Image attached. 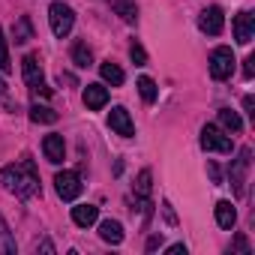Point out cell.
Segmentation results:
<instances>
[{
    "mask_svg": "<svg viewBox=\"0 0 255 255\" xmlns=\"http://www.w3.org/2000/svg\"><path fill=\"white\" fill-rule=\"evenodd\" d=\"M30 120H33V123H54V120H57V111L36 102V105H30Z\"/></svg>",
    "mask_w": 255,
    "mask_h": 255,
    "instance_id": "21",
    "label": "cell"
},
{
    "mask_svg": "<svg viewBox=\"0 0 255 255\" xmlns=\"http://www.w3.org/2000/svg\"><path fill=\"white\" fill-rule=\"evenodd\" d=\"M108 126H111L117 135H123V138H132V135H135V123H132L129 111H126L123 105H114V108H111V114H108Z\"/></svg>",
    "mask_w": 255,
    "mask_h": 255,
    "instance_id": "7",
    "label": "cell"
},
{
    "mask_svg": "<svg viewBox=\"0 0 255 255\" xmlns=\"http://www.w3.org/2000/svg\"><path fill=\"white\" fill-rule=\"evenodd\" d=\"M48 24H51V33L57 39H66L72 33V24H75V12L66 6V3H51L48 9Z\"/></svg>",
    "mask_w": 255,
    "mask_h": 255,
    "instance_id": "2",
    "label": "cell"
},
{
    "mask_svg": "<svg viewBox=\"0 0 255 255\" xmlns=\"http://www.w3.org/2000/svg\"><path fill=\"white\" fill-rule=\"evenodd\" d=\"M252 36H255V15H252V12H240V15L234 18V39H237L240 45H249Z\"/></svg>",
    "mask_w": 255,
    "mask_h": 255,
    "instance_id": "9",
    "label": "cell"
},
{
    "mask_svg": "<svg viewBox=\"0 0 255 255\" xmlns=\"http://www.w3.org/2000/svg\"><path fill=\"white\" fill-rule=\"evenodd\" d=\"M36 249H42V252H54V246H51L48 240H42V243H36Z\"/></svg>",
    "mask_w": 255,
    "mask_h": 255,
    "instance_id": "31",
    "label": "cell"
},
{
    "mask_svg": "<svg viewBox=\"0 0 255 255\" xmlns=\"http://www.w3.org/2000/svg\"><path fill=\"white\" fill-rule=\"evenodd\" d=\"M0 72H12V63H9V45H6L3 27H0Z\"/></svg>",
    "mask_w": 255,
    "mask_h": 255,
    "instance_id": "24",
    "label": "cell"
},
{
    "mask_svg": "<svg viewBox=\"0 0 255 255\" xmlns=\"http://www.w3.org/2000/svg\"><path fill=\"white\" fill-rule=\"evenodd\" d=\"M21 72H24V81L30 90H39L42 87V66H39V57L36 54H27L21 60Z\"/></svg>",
    "mask_w": 255,
    "mask_h": 255,
    "instance_id": "10",
    "label": "cell"
},
{
    "mask_svg": "<svg viewBox=\"0 0 255 255\" xmlns=\"http://www.w3.org/2000/svg\"><path fill=\"white\" fill-rule=\"evenodd\" d=\"M198 27H201L207 36H219L222 27H225V15H222V9H219V6H207V9L198 15Z\"/></svg>",
    "mask_w": 255,
    "mask_h": 255,
    "instance_id": "8",
    "label": "cell"
},
{
    "mask_svg": "<svg viewBox=\"0 0 255 255\" xmlns=\"http://www.w3.org/2000/svg\"><path fill=\"white\" fill-rule=\"evenodd\" d=\"M42 150H45V159H48V162L60 165V162H63V156H66V144H63V135H57V132L45 135V141H42Z\"/></svg>",
    "mask_w": 255,
    "mask_h": 255,
    "instance_id": "11",
    "label": "cell"
},
{
    "mask_svg": "<svg viewBox=\"0 0 255 255\" xmlns=\"http://www.w3.org/2000/svg\"><path fill=\"white\" fill-rule=\"evenodd\" d=\"M96 219H99V207H93V204H78V207H72V222H75V225L90 228Z\"/></svg>",
    "mask_w": 255,
    "mask_h": 255,
    "instance_id": "13",
    "label": "cell"
},
{
    "mask_svg": "<svg viewBox=\"0 0 255 255\" xmlns=\"http://www.w3.org/2000/svg\"><path fill=\"white\" fill-rule=\"evenodd\" d=\"M210 177H213V183H219V180H222V177H219V168H216V165H210Z\"/></svg>",
    "mask_w": 255,
    "mask_h": 255,
    "instance_id": "32",
    "label": "cell"
},
{
    "mask_svg": "<svg viewBox=\"0 0 255 255\" xmlns=\"http://www.w3.org/2000/svg\"><path fill=\"white\" fill-rule=\"evenodd\" d=\"M12 39H15L18 45L33 39V24H30V18H27V15H21V18L15 21V27H12Z\"/></svg>",
    "mask_w": 255,
    "mask_h": 255,
    "instance_id": "16",
    "label": "cell"
},
{
    "mask_svg": "<svg viewBox=\"0 0 255 255\" xmlns=\"http://www.w3.org/2000/svg\"><path fill=\"white\" fill-rule=\"evenodd\" d=\"M249 165H252V150H249V147H243V150L237 153V159L231 162V171H228V177H231V186H234V195H237V198L246 192Z\"/></svg>",
    "mask_w": 255,
    "mask_h": 255,
    "instance_id": "3",
    "label": "cell"
},
{
    "mask_svg": "<svg viewBox=\"0 0 255 255\" xmlns=\"http://www.w3.org/2000/svg\"><path fill=\"white\" fill-rule=\"evenodd\" d=\"M231 72H234V51L228 45L213 48V54H210V75L216 81H225V78H231Z\"/></svg>",
    "mask_w": 255,
    "mask_h": 255,
    "instance_id": "4",
    "label": "cell"
},
{
    "mask_svg": "<svg viewBox=\"0 0 255 255\" xmlns=\"http://www.w3.org/2000/svg\"><path fill=\"white\" fill-rule=\"evenodd\" d=\"M114 12H117L126 24H135V21H138V9H135V3H129V0H114Z\"/></svg>",
    "mask_w": 255,
    "mask_h": 255,
    "instance_id": "18",
    "label": "cell"
},
{
    "mask_svg": "<svg viewBox=\"0 0 255 255\" xmlns=\"http://www.w3.org/2000/svg\"><path fill=\"white\" fill-rule=\"evenodd\" d=\"M72 63L81 66V69H87V66L93 63V51H90L87 42H75V45H72Z\"/></svg>",
    "mask_w": 255,
    "mask_h": 255,
    "instance_id": "17",
    "label": "cell"
},
{
    "mask_svg": "<svg viewBox=\"0 0 255 255\" xmlns=\"http://www.w3.org/2000/svg\"><path fill=\"white\" fill-rule=\"evenodd\" d=\"M219 123L225 126L228 132H240V129H243L240 114H237V111H231V108H219Z\"/></svg>",
    "mask_w": 255,
    "mask_h": 255,
    "instance_id": "19",
    "label": "cell"
},
{
    "mask_svg": "<svg viewBox=\"0 0 255 255\" xmlns=\"http://www.w3.org/2000/svg\"><path fill=\"white\" fill-rule=\"evenodd\" d=\"M243 75H246V78L255 75V57H246V60H243Z\"/></svg>",
    "mask_w": 255,
    "mask_h": 255,
    "instance_id": "27",
    "label": "cell"
},
{
    "mask_svg": "<svg viewBox=\"0 0 255 255\" xmlns=\"http://www.w3.org/2000/svg\"><path fill=\"white\" fill-rule=\"evenodd\" d=\"M216 222H219V228H225V231H231V228L237 225V210H234L231 201H219V204H216Z\"/></svg>",
    "mask_w": 255,
    "mask_h": 255,
    "instance_id": "15",
    "label": "cell"
},
{
    "mask_svg": "<svg viewBox=\"0 0 255 255\" xmlns=\"http://www.w3.org/2000/svg\"><path fill=\"white\" fill-rule=\"evenodd\" d=\"M99 72H102V78L111 84V87H120L123 84V69L117 66V63H111V60H105L102 66H99Z\"/></svg>",
    "mask_w": 255,
    "mask_h": 255,
    "instance_id": "20",
    "label": "cell"
},
{
    "mask_svg": "<svg viewBox=\"0 0 255 255\" xmlns=\"http://www.w3.org/2000/svg\"><path fill=\"white\" fill-rule=\"evenodd\" d=\"M150 180H153V174L144 168V171L138 174V183H135V192H138L141 198H147V195H150Z\"/></svg>",
    "mask_w": 255,
    "mask_h": 255,
    "instance_id": "25",
    "label": "cell"
},
{
    "mask_svg": "<svg viewBox=\"0 0 255 255\" xmlns=\"http://www.w3.org/2000/svg\"><path fill=\"white\" fill-rule=\"evenodd\" d=\"M168 255H186V246L183 243H174V246H168Z\"/></svg>",
    "mask_w": 255,
    "mask_h": 255,
    "instance_id": "29",
    "label": "cell"
},
{
    "mask_svg": "<svg viewBox=\"0 0 255 255\" xmlns=\"http://www.w3.org/2000/svg\"><path fill=\"white\" fill-rule=\"evenodd\" d=\"M129 57H132V63H135V66H144V63H147V51H144L138 42H132V45H129Z\"/></svg>",
    "mask_w": 255,
    "mask_h": 255,
    "instance_id": "26",
    "label": "cell"
},
{
    "mask_svg": "<svg viewBox=\"0 0 255 255\" xmlns=\"http://www.w3.org/2000/svg\"><path fill=\"white\" fill-rule=\"evenodd\" d=\"M84 105H87L90 111L105 108V105H108V87H102V84H87V87H84Z\"/></svg>",
    "mask_w": 255,
    "mask_h": 255,
    "instance_id": "12",
    "label": "cell"
},
{
    "mask_svg": "<svg viewBox=\"0 0 255 255\" xmlns=\"http://www.w3.org/2000/svg\"><path fill=\"white\" fill-rule=\"evenodd\" d=\"M54 189H57V195H60L63 201H75V198L81 195V177H78L75 171H57Z\"/></svg>",
    "mask_w": 255,
    "mask_h": 255,
    "instance_id": "6",
    "label": "cell"
},
{
    "mask_svg": "<svg viewBox=\"0 0 255 255\" xmlns=\"http://www.w3.org/2000/svg\"><path fill=\"white\" fill-rule=\"evenodd\" d=\"M201 147L213 150V153H231L234 150L231 138L219 129V126H204V129H201Z\"/></svg>",
    "mask_w": 255,
    "mask_h": 255,
    "instance_id": "5",
    "label": "cell"
},
{
    "mask_svg": "<svg viewBox=\"0 0 255 255\" xmlns=\"http://www.w3.org/2000/svg\"><path fill=\"white\" fill-rule=\"evenodd\" d=\"M3 96H6V81L0 78V99H3Z\"/></svg>",
    "mask_w": 255,
    "mask_h": 255,
    "instance_id": "33",
    "label": "cell"
},
{
    "mask_svg": "<svg viewBox=\"0 0 255 255\" xmlns=\"http://www.w3.org/2000/svg\"><path fill=\"white\" fill-rule=\"evenodd\" d=\"M0 252L15 255V240L9 237V225H6V219H3V216H0Z\"/></svg>",
    "mask_w": 255,
    "mask_h": 255,
    "instance_id": "23",
    "label": "cell"
},
{
    "mask_svg": "<svg viewBox=\"0 0 255 255\" xmlns=\"http://www.w3.org/2000/svg\"><path fill=\"white\" fill-rule=\"evenodd\" d=\"M0 183H3L9 192H15L18 198H33L39 192V174H36V165L30 156H24L18 165H6L0 168Z\"/></svg>",
    "mask_w": 255,
    "mask_h": 255,
    "instance_id": "1",
    "label": "cell"
},
{
    "mask_svg": "<svg viewBox=\"0 0 255 255\" xmlns=\"http://www.w3.org/2000/svg\"><path fill=\"white\" fill-rule=\"evenodd\" d=\"M159 243H162V234H156V237H150V240H147V249H150V252H153V249H156V246H159Z\"/></svg>",
    "mask_w": 255,
    "mask_h": 255,
    "instance_id": "30",
    "label": "cell"
},
{
    "mask_svg": "<svg viewBox=\"0 0 255 255\" xmlns=\"http://www.w3.org/2000/svg\"><path fill=\"white\" fill-rule=\"evenodd\" d=\"M138 93H141L144 102H156V93H159V90H156V81L147 78V75H141V78H138Z\"/></svg>",
    "mask_w": 255,
    "mask_h": 255,
    "instance_id": "22",
    "label": "cell"
},
{
    "mask_svg": "<svg viewBox=\"0 0 255 255\" xmlns=\"http://www.w3.org/2000/svg\"><path fill=\"white\" fill-rule=\"evenodd\" d=\"M234 249H237V252H249V240H246V237L240 234V237L234 240Z\"/></svg>",
    "mask_w": 255,
    "mask_h": 255,
    "instance_id": "28",
    "label": "cell"
},
{
    "mask_svg": "<svg viewBox=\"0 0 255 255\" xmlns=\"http://www.w3.org/2000/svg\"><path fill=\"white\" fill-rule=\"evenodd\" d=\"M99 237L105 243L117 246V243H123V225L117 219H105V222H99Z\"/></svg>",
    "mask_w": 255,
    "mask_h": 255,
    "instance_id": "14",
    "label": "cell"
}]
</instances>
